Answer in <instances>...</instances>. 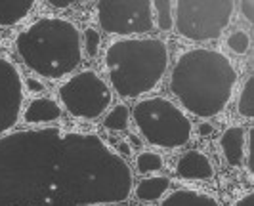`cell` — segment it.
<instances>
[{
  "instance_id": "cell-19",
  "label": "cell",
  "mask_w": 254,
  "mask_h": 206,
  "mask_svg": "<svg viewBox=\"0 0 254 206\" xmlns=\"http://www.w3.org/2000/svg\"><path fill=\"white\" fill-rule=\"evenodd\" d=\"M136 164L141 174H151V172H159L163 168V156L153 151H143L138 154Z\"/></svg>"
},
{
  "instance_id": "cell-15",
  "label": "cell",
  "mask_w": 254,
  "mask_h": 206,
  "mask_svg": "<svg viewBox=\"0 0 254 206\" xmlns=\"http://www.w3.org/2000/svg\"><path fill=\"white\" fill-rule=\"evenodd\" d=\"M168 187H170V180L166 176H153V178H145L138 183L136 195L140 201L153 203V201H159L161 197H165Z\"/></svg>"
},
{
  "instance_id": "cell-2",
  "label": "cell",
  "mask_w": 254,
  "mask_h": 206,
  "mask_svg": "<svg viewBox=\"0 0 254 206\" xmlns=\"http://www.w3.org/2000/svg\"><path fill=\"white\" fill-rule=\"evenodd\" d=\"M237 71L224 53L193 48L182 53L170 75V90L186 111L201 118L220 115L233 96Z\"/></svg>"
},
{
  "instance_id": "cell-4",
  "label": "cell",
  "mask_w": 254,
  "mask_h": 206,
  "mask_svg": "<svg viewBox=\"0 0 254 206\" xmlns=\"http://www.w3.org/2000/svg\"><path fill=\"white\" fill-rule=\"evenodd\" d=\"M109 80L121 98H140L163 80L168 69V46L163 39H123L103 57Z\"/></svg>"
},
{
  "instance_id": "cell-22",
  "label": "cell",
  "mask_w": 254,
  "mask_h": 206,
  "mask_svg": "<svg viewBox=\"0 0 254 206\" xmlns=\"http://www.w3.org/2000/svg\"><path fill=\"white\" fill-rule=\"evenodd\" d=\"M247 164H249V172L253 174L254 172V132H251V142H249V160H247Z\"/></svg>"
},
{
  "instance_id": "cell-11",
  "label": "cell",
  "mask_w": 254,
  "mask_h": 206,
  "mask_svg": "<svg viewBox=\"0 0 254 206\" xmlns=\"http://www.w3.org/2000/svg\"><path fill=\"white\" fill-rule=\"evenodd\" d=\"M220 149L229 166H243L245 162V128L231 126L220 138Z\"/></svg>"
},
{
  "instance_id": "cell-23",
  "label": "cell",
  "mask_w": 254,
  "mask_h": 206,
  "mask_svg": "<svg viewBox=\"0 0 254 206\" xmlns=\"http://www.w3.org/2000/svg\"><path fill=\"white\" fill-rule=\"evenodd\" d=\"M254 4L251 2V0H247V2H243L241 4V12L243 15L249 19V21H254V8H253Z\"/></svg>"
},
{
  "instance_id": "cell-18",
  "label": "cell",
  "mask_w": 254,
  "mask_h": 206,
  "mask_svg": "<svg viewBox=\"0 0 254 206\" xmlns=\"http://www.w3.org/2000/svg\"><path fill=\"white\" fill-rule=\"evenodd\" d=\"M153 8L157 12V27L161 31H170L174 27L172 19V2L170 0H155Z\"/></svg>"
},
{
  "instance_id": "cell-1",
  "label": "cell",
  "mask_w": 254,
  "mask_h": 206,
  "mask_svg": "<svg viewBox=\"0 0 254 206\" xmlns=\"http://www.w3.org/2000/svg\"><path fill=\"white\" fill-rule=\"evenodd\" d=\"M132 170L98 134L58 126L0 138V206H100L125 203Z\"/></svg>"
},
{
  "instance_id": "cell-24",
  "label": "cell",
  "mask_w": 254,
  "mask_h": 206,
  "mask_svg": "<svg viewBox=\"0 0 254 206\" xmlns=\"http://www.w3.org/2000/svg\"><path fill=\"white\" fill-rule=\"evenodd\" d=\"M27 88H29V92H42L44 90V86L40 84V80H37V78H29V80H27Z\"/></svg>"
},
{
  "instance_id": "cell-25",
  "label": "cell",
  "mask_w": 254,
  "mask_h": 206,
  "mask_svg": "<svg viewBox=\"0 0 254 206\" xmlns=\"http://www.w3.org/2000/svg\"><path fill=\"white\" fill-rule=\"evenodd\" d=\"M235 206H254V193H247L245 197H241Z\"/></svg>"
},
{
  "instance_id": "cell-27",
  "label": "cell",
  "mask_w": 254,
  "mask_h": 206,
  "mask_svg": "<svg viewBox=\"0 0 254 206\" xmlns=\"http://www.w3.org/2000/svg\"><path fill=\"white\" fill-rule=\"evenodd\" d=\"M212 126H210V124H206V122H204V124H199V136H204V138H206V136H210V134H212Z\"/></svg>"
},
{
  "instance_id": "cell-26",
  "label": "cell",
  "mask_w": 254,
  "mask_h": 206,
  "mask_svg": "<svg viewBox=\"0 0 254 206\" xmlns=\"http://www.w3.org/2000/svg\"><path fill=\"white\" fill-rule=\"evenodd\" d=\"M48 4H50V6H54V8L64 10V8H67V6H73L75 2H73V0H48Z\"/></svg>"
},
{
  "instance_id": "cell-21",
  "label": "cell",
  "mask_w": 254,
  "mask_h": 206,
  "mask_svg": "<svg viewBox=\"0 0 254 206\" xmlns=\"http://www.w3.org/2000/svg\"><path fill=\"white\" fill-rule=\"evenodd\" d=\"M100 33L96 31V29H92V27H86L84 29V46H86V53H88L90 57H96L98 55V52H100Z\"/></svg>"
},
{
  "instance_id": "cell-8",
  "label": "cell",
  "mask_w": 254,
  "mask_h": 206,
  "mask_svg": "<svg viewBox=\"0 0 254 206\" xmlns=\"http://www.w3.org/2000/svg\"><path fill=\"white\" fill-rule=\"evenodd\" d=\"M98 23L109 35H143L153 29V2L149 0H102Z\"/></svg>"
},
{
  "instance_id": "cell-20",
  "label": "cell",
  "mask_w": 254,
  "mask_h": 206,
  "mask_svg": "<svg viewBox=\"0 0 254 206\" xmlns=\"http://www.w3.org/2000/svg\"><path fill=\"white\" fill-rule=\"evenodd\" d=\"M249 46H251V37L245 33V31H235V33H231L228 39V48L233 53H237V55H243L245 52L249 50Z\"/></svg>"
},
{
  "instance_id": "cell-9",
  "label": "cell",
  "mask_w": 254,
  "mask_h": 206,
  "mask_svg": "<svg viewBox=\"0 0 254 206\" xmlns=\"http://www.w3.org/2000/svg\"><path fill=\"white\" fill-rule=\"evenodd\" d=\"M23 105V82L12 61L0 57V138L15 126Z\"/></svg>"
},
{
  "instance_id": "cell-13",
  "label": "cell",
  "mask_w": 254,
  "mask_h": 206,
  "mask_svg": "<svg viewBox=\"0 0 254 206\" xmlns=\"http://www.w3.org/2000/svg\"><path fill=\"white\" fill-rule=\"evenodd\" d=\"M161 206H220L218 201L208 193L197 189H176L161 203Z\"/></svg>"
},
{
  "instance_id": "cell-28",
  "label": "cell",
  "mask_w": 254,
  "mask_h": 206,
  "mask_svg": "<svg viewBox=\"0 0 254 206\" xmlns=\"http://www.w3.org/2000/svg\"><path fill=\"white\" fill-rule=\"evenodd\" d=\"M117 151H119V154H121V156H123V154H125V156H128V154H130V147H128V143L121 142L119 145H117Z\"/></svg>"
},
{
  "instance_id": "cell-3",
  "label": "cell",
  "mask_w": 254,
  "mask_h": 206,
  "mask_svg": "<svg viewBox=\"0 0 254 206\" xmlns=\"http://www.w3.org/2000/svg\"><path fill=\"white\" fill-rule=\"evenodd\" d=\"M21 61L37 75L50 80L73 73L82 59L80 33L62 17H42L19 33L15 40Z\"/></svg>"
},
{
  "instance_id": "cell-10",
  "label": "cell",
  "mask_w": 254,
  "mask_h": 206,
  "mask_svg": "<svg viewBox=\"0 0 254 206\" xmlns=\"http://www.w3.org/2000/svg\"><path fill=\"white\" fill-rule=\"evenodd\" d=\"M176 176L182 180H210L214 176V166L208 156L201 151H188L180 156L176 164Z\"/></svg>"
},
{
  "instance_id": "cell-12",
  "label": "cell",
  "mask_w": 254,
  "mask_h": 206,
  "mask_svg": "<svg viewBox=\"0 0 254 206\" xmlns=\"http://www.w3.org/2000/svg\"><path fill=\"white\" fill-rule=\"evenodd\" d=\"M62 116V107L56 100L50 98H37L27 105L23 111V120L27 124H44V122H54Z\"/></svg>"
},
{
  "instance_id": "cell-17",
  "label": "cell",
  "mask_w": 254,
  "mask_h": 206,
  "mask_svg": "<svg viewBox=\"0 0 254 206\" xmlns=\"http://www.w3.org/2000/svg\"><path fill=\"white\" fill-rule=\"evenodd\" d=\"M237 111L245 118H253L254 116V77H249L241 94H239V102H237Z\"/></svg>"
},
{
  "instance_id": "cell-5",
  "label": "cell",
  "mask_w": 254,
  "mask_h": 206,
  "mask_svg": "<svg viewBox=\"0 0 254 206\" xmlns=\"http://www.w3.org/2000/svg\"><path fill=\"white\" fill-rule=\"evenodd\" d=\"M134 122L147 142L161 149H178L190 142L191 122L176 103L147 98L134 105Z\"/></svg>"
},
{
  "instance_id": "cell-6",
  "label": "cell",
  "mask_w": 254,
  "mask_h": 206,
  "mask_svg": "<svg viewBox=\"0 0 254 206\" xmlns=\"http://www.w3.org/2000/svg\"><path fill=\"white\" fill-rule=\"evenodd\" d=\"M233 6V0H180L174 13L176 31L190 42H210L229 25Z\"/></svg>"
},
{
  "instance_id": "cell-7",
  "label": "cell",
  "mask_w": 254,
  "mask_h": 206,
  "mask_svg": "<svg viewBox=\"0 0 254 206\" xmlns=\"http://www.w3.org/2000/svg\"><path fill=\"white\" fill-rule=\"evenodd\" d=\"M60 100L73 116L94 120L111 105V90L98 73L80 71L62 84Z\"/></svg>"
},
{
  "instance_id": "cell-14",
  "label": "cell",
  "mask_w": 254,
  "mask_h": 206,
  "mask_svg": "<svg viewBox=\"0 0 254 206\" xmlns=\"http://www.w3.org/2000/svg\"><path fill=\"white\" fill-rule=\"evenodd\" d=\"M33 6V0H0V25L12 27L23 21Z\"/></svg>"
},
{
  "instance_id": "cell-16",
  "label": "cell",
  "mask_w": 254,
  "mask_h": 206,
  "mask_svg": "<svg viewBox=\"0 0 254 206\" xmlns=\"http://www.w3.org/2000/svg\"><path fill=\"white\" fill-rule=\"evenodd\" d=\"M128 120H130V111H128L127 105L119 103L115 105L113 109L107 113L105 120H103V126L111 132H123L128 128Z\"/></svg>"
}]
</instances>
